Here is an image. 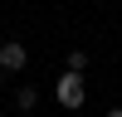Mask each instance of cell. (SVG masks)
<instances>
[{
  "label": "cell",
  "instance_id": "cell-1",
  "mask_svg": "<svg viewBox=\"0 0 122 117\" xmlns=\"http://www.w3.org/2000/svg\"><path fill=\"white\" fill-rule=\"evenodd\" d=\"M54 93H59L64 107H83V73H68V68H64V78H59Z\"/></svg>",
  "mask_w": 122,
  "mask_h": 117
},
{
  "label": "cell",
  "instance_id": "cell-2",
  "mask_svg": "<svg viewBox=\"0 0 122 117\" xmlns=\"http://www.w3.org/2000/svg\"><path fill=\"white\" fill-rule=\"evenodd\" d=\"M25 44H20V39H5V44H0V68H5V73H20V68H25Z\"/></svg>",
  "mask_w": 122,
  "mask_h": 117
},
{
  "label": "cell",
  "instance_id": "cell-3",
  "mask_svg": "<svg viewBox=\"0 0 122 117\" xmlns=\"http://www.w3.org/2000/svg\"><path fill=\"white\" fill-rule=\"evenodd\" d=\"M34 102H39V88H20V93H15V107H20V112H34Z\"/></svg>",
  "mask_w": 122,
  "mask_h": 117
},
{
  "label": "cell",
  "instance_id": "cell-4",
  "mask_svg": "<svg viewBox=\"0 0 122 117\" xmlns=\"http://www.w3.org/2000/svg\"><path fill=\"white\" fill-rule=\"evenodd\" d=\"M83 68H88V54L73 49V54H68V73H83Z\"/></svg>",
  "mask_w": 122,
  "mask_h": 117
},
{
  "label": "cell",
  "instance_id": "cell-5",
  "mask_svg": "<svg viewBox=\"0 0 122 117\" xmlns=\"http://www.w3.org/2000/svg\"><path fill=\"white\" fill-rule=\"evenodd\" d=\"M107 117H122V107H112V112H107Z\"/></svg>",
  "mask_w": 122,
  "mask_h": 117
}]
</instances>
